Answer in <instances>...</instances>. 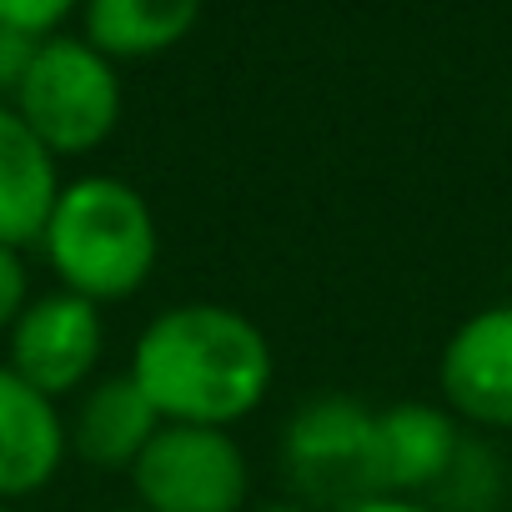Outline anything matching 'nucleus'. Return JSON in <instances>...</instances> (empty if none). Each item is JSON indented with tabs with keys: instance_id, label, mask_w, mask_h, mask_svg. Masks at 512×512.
I'll use <instances>...</instances> for the list:
<instances>
[{
	"instance_id": "9b49d317",
	"label": "nucleus",
	"mask_w": 512,
	"mask_h": 512,
	"mask_svg": "<svg viewBox=\"0 0 512 512\" xmlns=\"http://www.w3.org/2000/svg\"><path fill=\"white\" fill-rule=\"evenodd\" d=\"M61 186V161L36 141L16 106L0 101V246H36Z\"/></svg>"
},
{
	"instance_id": "0eeeda50",
	"label": "nucleus",
	"mask_w": 512,
	"mask_h": 512,
	"mask_svg": "<svg viewBox=\"0 0 512 512\" xmlns=\"http://www.w3.org/2000/svg\"><path fill=\"white\" fill-rule=\"evenodd\" d=\"M462 442H467V427H462L442 402H392V407H372V432H367V492L432 502V492L447 482V472H452Z\"/></svg>"
},
{
	"instance_id": "f8f14e48",
	"label": "nucleus",
	"mask_w": 512,
	"mask_h": 512,
	"mask_svg": "<svg viewBox=\"0 0 512 512\" xmlns=\"http://www.w3.org/2000/svg\"><path fill=\"white\" fill-rule=\"evenodd\" d=\"M206 0H81V36L121 61H151L176 51L196 21Z\"/></svg>"
},
{
	"instance_id": "20e7f679",
	"label": "nucleus",
	"mask_w": 512,
	"mask_h": 512,
	"mask_svg": "<svg viewBox=\"0 0 512 512\" xmlns=\"http://www.w3.org/2000/svg\"><path fill=\"white\" fill-rule=\"evenodd\" d=\"M146 512H246L251 462L226 427L161 422L126 472Z\"/></svg>"
},
{
	"instance_id": "1a4fd4ad",
	"label": "nucleus",
	"mask_w": 512,
	"mask_h": 512,
	"mask_svg": "<svg viewBox=\"0 0 512 512\" xmlns=\"http://www.w3.org/2000/svg\"><path fill=\"white\" fill-rule=\"evenodd\" d=\"M71 457L66 412L0 362V502L46 492Z\"/></svg>"
},
{
	"instance_id": "7ed1b4c3",
	"label": "nucleus",
	"mask_w": 512,
	"mask_h": 512,
	"mask_svg": "<svg viewBox=\"0 0 512 512\" xmlns=\"http://www.w3.org/2000/svg\"><path fill=\"white\" fill-rule=\"evenodd\" d=\"M121 71L86 36H46L36 61L16 91V116L36 131V141L66 161L101 151L121 126Z\"/></svg>"
},
{
	"instance_id": "ddd939ff",
	"label": "nucleus",
	"mask_w": 512,
	"mask_h": 512,
	"mask_svg": "<svg viewBox=\"0 0 512 512\" xmlns=\"http://www.w3.org/2000/svg\"><path fill=\"white\" fill-rule=\"evenodd\" d=\"M502 492H507L502 462L492 457V447L467 437L457 462H452V472H447V482L432 492V507L437 512H497Z\"/></svg>"
},
{
	"instance_id": "f3484780",
	"label": "nucleus",
	"mask_w": 512,
	"mask_h": 512,
	"mask_svg": "<svg viewBox=\"0 0 512 512\" xmlns=\"http://www.w3.org/2000/svg\"><path fill=\"white\" fill-rule=\"evenodd\" d=\"M337 512H437V507L432 502H412V497H377V492H367V497H357V502H347Z\"/></svg>"
},
{
	"instance_id": "dca6fc26",
	"label": "nucleus",
	"mask_w": 512,
	"mask_h": 512,
	"mask_svg": "<svg viewBox=\"0 0 512 512\" xmlns=\"http://www.w3.org/2000/svg\"><path fill=\"white\" fill-rule=\"evenodd\" d=\"M36 36H26V31H16V26H0V101H16V91H21V81H26V71H31V61H36Z\"/></svg>"
},
{
	"instance_id": "4468645a",
	"label": "nucleus",
	"mask_w": 512,
	"mask_h": 512,
	"mask_svg": "<svg viewBox=\"0 0 512 512\" xmlns=\"http://www.w3.org/2000/svg\"><path fill=\"white\" fill-rule=\"evenodd\" d=\"M81 11V0H0V26H16L36 41L61 36V26Z\"/></svg>"
},
{
	"instance_id": "39448f33",
	"label": "nucleus",
	"mask_w": 512,
	"mask_h": 512,
	"mask_svg": "<svg viewBox=\"0 0 512 512\" xmlns=\"http://www.w3.org/2000/svg\"><path fill=\"white\" fill-rule=\"evenodd\" d=\"M367 432H372V407L347 392L307 397L287 417L282 467L307 507L337 512L367 497Z\"/></svg>"
},
{
	"instance_id": "2eb2a0df",
	"label": "nucleus",
	"mask_w": 512,
	"mask_h": 512,
	"mask_svg": "<svg viewBox=\"0 0 512 512\" xmlns=\"http://www.w3.org/2000/svg\"><path fill=\"white\" fill-rule=\"evenodd\" d=\"M31 302V272H26V251L0 246V342L16 327V317Z\"/></svg>"
},
{
	"instance_id": "423d86ee",
	"label": "nucleus",
	"mask_w": 512,
	"mask_h": 512,
	"mask_svg": "<svg viewBox=\"0 0 512 512\" xmlns=\"http://www.w3.org/2000/svg\"><path fill=\"white\" fill-rule=\"evenodd\" d=\"M106 307L76 292H41L26 302L16 327L6 332V367L26 377L51 402L81 397L106 357Z\"/></svg>"
},
{
	"instance_id": "6ab92c4d",
	"label": "nucleus",
	"mask_w": 512,
	"mask_h": 512,
	"mask_svg": "<svg viewBox=\"0 0 512 512\" xmlns=\"http://www.w3.org/2000/svg\"><path fill=\"white\" fill-rule=\"evenodd\" d=\"M106 512H146V507H106Z\"/></svg>"
},
{
	"instance_id": "f257e3e1",
	"label": "nucleus",
	"mask_w": 512,
	"mask_h": 512,
	"mask_svg": "<svg viewBox=\"0 0 512 512\" xmlns=\"http://www.w3.org/2000/svg\"><path fill=\"white\" fill-rule=\"evenodd\" d=\"M131 382L161 422L236 427L272 397V337L226 302H176L156 312L131 347Z\"/></svg>"
},
{
	"instance_id": "a211bd4d",
	"label": "nucleus",
	"mask_w": 512,
	"mask_h": 512,
	"mask_svg": "<svg viewBox=\"0 0 512 512\" xmlns=\"http://www.w3.org/2000/svg\"><path fill=\"white\" fill-rule=\"evenodd\" d=\"M246 512H317V507H307L302 497H272V502H256Z\"/></svg>"
},
{
	"instance_id": "f03ea898",
	"label": "nucleus",
	"mask_w": 512,
	"mask_h": 512,
	"mask_svg": "<svg viewBox=\"0 0 512 512\" xmlns=\"http://www.w3.org/2000/svg\"><path fill=\"white\" fill-rule=\"evenodd\" d=\"M36 246L61 292L116 307L151 282L161 262V226L131 181L91 171L61 186Z\"/></svg>"
},
{
	"instance_id": "6e6552de",
	"label": "nucleus",
	"mask_w": 512,
	"mask_h": 512,
	"mask_svg": "<svg viewBox=\"0 0 512 512\" xmlns=\"http://www.w3.org/2000/svg\"><path fill=\"white\" fill-rule=\"evenodd\" d=\"M442 407L472 432H512V302H492L452 327L437 357Z\"/></svg>"
},
{
	"instance_id": "aec40b11",
	"label": "nucleus",
	"mask_w": 512,
	"mask_h": 512,
	"mask_svg": "<svg viewBox=\"0 0 512 512\" xmlns=\"http://www.w3.org/2000/svg\"><path fill=\"white\" fill-rule=\"evenodd\" d=\"M0 512H21V507H16V502H0Z\"/></svg>"
},
{
	"instance_id": "9d476101",
	"label": "nucleus",
	"mask_w": 512,
	"mask_h": 512,
	"mask_svg": "<svg viewBox=\"0 0 512 512\" xmlns=\"http://www.w3.org/2000/svg\"><path fill=\"white\" fill-rule=\"evenodd\" d=\"M156 427H161V417L146 402V392L131 382V372L96 377L66 417L71 452L96 472H131L136 457L146 452V442L156 437Z\"/></svg>"
}]
</instances>
